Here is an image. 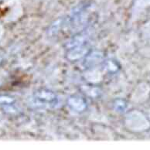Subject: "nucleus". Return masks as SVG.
Listing matches in <instances>:
<instances>
[{"label": "nucleus", "mask_w": 150, "mask_h": 150, "mask_svg": "<svg viewBox=\"0 0 150 150\" xmlns=\"http://www.w3.org/2000/svg\"><path fill=\"white\" fill-rule=\"evenodd\" d=\"M36 99L40 102L41 105H45L46 103L53 104L56 101L55 96L53 94L49 92H42V94H39L37 96V98Z\"/></svg>", "instance_id": "obj_1"}, {"label": "nucleus", "mask_w": 150, "mask_h": 150, "mask_svg": "<svg viewBox=\"0 0 150 150\" xmlns=\"http://www.w3.org/2000/svg\"><path fill=\"white\" fill-rule=\"evenodd\" d=\"M70 104L72 105V104H75V105H72L74 107V108L77 110H82L84 108V102L82 101L81 99L77 98H74L71 99L70 101Z\"/></svg>", "instance_id": "obj_2"}]
</instances>
